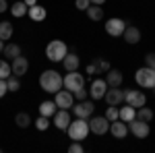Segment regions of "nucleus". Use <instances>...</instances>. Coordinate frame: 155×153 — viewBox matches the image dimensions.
I'll return each instance as SVG.
<instances>
[{
    "label": "nucleus",
    "instance_id": "f257e3e1",
    "mask_svg": "<svg viewBox=\"0 0 155 153\" xmlns=\"http://www.w3.org/2000/svg\"><path fill=\"white\" fill-rule=\"evenodd\" d=\"M39 87L46 93H56L62 89V77L58 71H44L39 75Z\"/></svg>",
    "mask_w": 155,
    "mask_h": 153
},
{
    "label": "nucleus",
    "instance_id": "f03ea898",
    "mask_svg": "<svg viewBox=\"0 0 155 153\" xmlns=\"http://www.w3.org/2000/svg\"><path fill=\"white\" fill-rule=\"evenodd\" d=\"M68 137H71V141H81L83 143L87 139V135H89V122L85 120V118H77V120H71V124H68Z\"/></svg>",
    "mask_w": 155,
    "mask_h": 153
},
{
    "label": "nucleus",
    "instance_id": "7ed1b4c3",
    "mask_svg": "<svg viewBox=\"0 0 155 153\" xmlns=\"http://www.w3.org/2000/svg\"><path fill=\"white\" fill-rule=\"evenodd\" d=\"M66 54H68V48L62 39H52L46 46V58L52 60V62H62Z\"/></svg>",
    "mask_w": 155,
    "mask_h": 153
},
{
    "label": "nucleus",
    "instance_id": "20e7f679",
    "mask_svg": "<svg viewBox=\"0 0 155 153\" xmlns=\"http://www.w3.org/2000/svg\"><path fill=\"white\" fill-rule=\"evenodd\" d=\"M134 81L139 87H145V89H153L155 87V71L149 68V66H143L134 72Z\"/></svg>",
    "mask_w": 155,
    "mask_h": 153
},
{
    "label": "nucleus",
    "instance_id": "39448f33",
    "mask_svg": "<svg viewBox=\"0 0 155 153\" xmlns=\"http://www.w3.org/2000/svg\"><path fill=\"white\" fill-rule=\"evenodd\" d=\"M62 87H66L68 91H77V89H81V87H85V77L81 75V72H77V71H71V72H66V77L62 79Z\"/></svg>",
    "mask_w": 155,
    "mask_h": 153
},
{
    "label": "nucleus",
    "instance_id": "423d86ee",
    "mask_svg": "<svg viewBox=\"0 0 155 153\" xmlns=\"http://www.w3.org/2000/svg\"><path fill=\"white\" fill-rule=\"evenodd\" d=\"M128 124V132H132L137 139H147L149 137V122H145L141 118H132Z\"/></svg>",
    "mask_w": 155,
    "mask_h": 153
},
{
    "label": "nucleus",
    "instance_id": "0eeeda50",
    "mask_svg": "<svg viewBox=\"0 0 155 153\" xmlns=\"http://www.w3.org/2000/svg\"><path fill=\"white\" fill-rule=\"evenodd\" d=\"M87 122H89V130L95 135H106L110 130V120L106 116H89Z\"/></svg>",
    "mask_w": 155,
    "mask_h": 153
},
{
    "label": "nucleus",
    "instance_id": "6e6552de",
    "mask_svg": "<svg viewBox=\"0 0 155 153\" xmlns=\"http://www.w3.org/2000/svg\"><path fill=\"white\" fill-rule=\"evenodd\" d=\"M56 97H54V104L60 108V110H71L72 104H74V95H72V91H68V89H60V91H56Z\"/></svg>",
    "mask_w": 155,
    "mask_h": 153
},
{
    "label": "nucleus",
    "instance_id": "1a4fd4ad",
    "mask_svg": "<svg viewBox=\"0 0 155 153\" xmlns=\"http://www.w3.org/2000/svg\"><path fill=\"white\" fill-rule=\"evenodd\" d=\"M124 101L132 108H141L147 104V97H145L143 91H139V89H128V91H124Z\"/></svg>",
    "mask_w": 155,
    "mask_h": 153
},
{
    "label": "nucleus",
    "instance_id": "9d476101",
    "mask_svg": "<svg viewBox=\"0 0 155 153\" xmlns=\"http://www.w3.org/2000/svg\"><path fill=\"white\" fill-rule=\"evenodd\" d=\"M126 21H122V19H107L106 21V31H107V35H112V37H120L122 33H124V29H126Z\"/></svg>",
    "mask_w": 155,
    "mask_h": 153
},
{
    "label": "nucleus",
    "instance_id": "9b49d317",
    "mask_svg": "<svg viewBox=\"0 0 155 153\" xmlns=\"http://www.w3.org/2000/svg\"><path fill=\"white\" fill-rule=\"evenodd\" d=\"M93 110H95V106L91 104V101H87V99H81L79 104H72V112H74V116L77 118H87L93 116Z\"/></svg>",
    "mask_w": 155,
    "mask_h": 153
},
{
    "label": "nucleus",
    "instance_id": "f8f14e48",
    "mask_svg": "<svg viewBox=\"0 0 155 153\" xmlns=\"http://www.w3.org/2000/svg\"><path fill=\"white\" fill-rule=\"evenodd\" d=\"M104 99L107 101V106H120V104L124 101V91H122L120 87H107Z\"/></svg>",
    "mask_w": 155,
    "mask_h": 153
},
{
    "label": "nucleus",
    "instance_id": "ddd939ff",
    "mask_svg": "<svg viewBox=\"0 0 155 153\" xmlns=\"http://www.w3.org/2000/svg\"><path fill=\"white\" fill-rule=\"evenodd\" d=\"M27 68H29V60L25 58V56H17V58H12V64H11V71L15 77H23L25 72H27Z\"/></svg>",
    "mask_w": 155,
    "mask_h": 153
},
{
    "label": "nucleus",
    "instance_id": "4468645a",
    "mask_svg": "<svg viewBox=\"0 0 155 153\" xmlns=\"http://www.w3.org/2000/svg\"><path fill=\"white\" fill-rule=\"evenodd\" d=\"M110 132L114 135V139H124V137L128 135V124L118 118V120L110 122Z\"/></svg>",
    "mask_w": 155,
    "mask_h": 153
},
{
    "label": "nucleus",
    "instance_id": "2eb2a0df",
    "mask_svg": "<svg viewBox=\"0 0 155 153\" xmlns=\"http://www.w3.org/2000/svg\"><path fill=\"white\" fill-rule=\"evenodd\" d=\"M54 124H56V128L60 130H66L68 128V124H71V114H68V110H56V114H54Z\"/></svg>",
    "mask_w": 155,
    "mask_h": 153
},
{
    "label": "nucleus",
    "instance_id": "dca6fc26",
    "mask_svg": "<svg viewBox=\"0 0 155 153\" xmlns=\"http://www.w3.org/2000/svg\"><path fill=\"white\" fill-rule=\"evenodd\" d=\"M107 91V83L106 79H95V81L91 83V89H89V93H91V97L93 99H101L104 95H106Z\"/></svg>",
    "mask_w": 155,
    "mask_h": 153
},
{
    "label": "nucleus",
    "instance_id": "f3484780",
    "mask_svg": "<svg viewBox=\"0 0 155 153\" xmlns=\"http://www.w3.org/2000/svg\"><path fill=\"white\" fill-rule=\"evenodd\" d=\"M122 37H124L126 44H139V42H141V29L134 27V25H126V29H124Z\"/></svg>",
    "mask_w": 155,
    "mask_h": 153
},
{
    "label": "nucleus",
    "instance_id": "a211bd4d",
    "mask_svg": "<svg viewBox=\"0 0 155 153\" xmlns=\"http://www.w3.org/2000/svg\"><path fill=\"white\" fill-rule=\"evenodd\" d=\"M122 81H124V77H122V72H120L118 68H110V71H107V77H106L107 87H120Z\"/></svg>",
    "mask_w": 155,
    "mask_h": 153
},
{
    "label": "nucleus",
    "instance_id": "6ab92c4d",
    "mask_svg": "<svg viewBox=\"0 0 155 153\" xmlns=\"http://www.w3.org/2000/svg\"><path fill=\"white\" fill-rule=\"evenodd\" d=\"M62 64H64L66 72H71V71H77V68H79L81 60H79V56H77L74 52H68V54L64 56V60H62Z\"/></svg>",
    "mask_w": 155,
    "mask_h": 153
},
{
    "label": "nucleus",
    "instance_id": "aec40b11",
    "mask_svg": "<svg viewBox=\"0 0 155 153\" xmlns=\"http://www.w3.org/2000/svg\"><path fill=\"white\" fill-rule=\"evenodd\" d=\"M27 15H29V19H31V21H44V19L48 17L46 8H44V6H39V4H33V6H29Z\"/></svg>",
    "mask_w": 155,
    "mask_h": 153
},
{
    "label": "nucleus",
    "instance_id": "412c9836",
    "mask_svg": "<svg viewBox=\"0 0 155 153\" xmlns=\"http://www.w3.org/2000/svg\"><path fill=\"white\" fill-rule=\"evenodd\" d=\"M118 118L120 120H124V122H130L132 118H137V108H132V106H126L124 108H120L118 110Z\"/></svg>",
    "mask_w": 155,
    "mask_h": 153
},
{
    "label": "nucleus",
    "instance_id": "4be33fe9",
    "mask_svg": "<svg viewBox=\"0 0 155 153\" xmlns=\"http://www.w3.org/2000/svg\"><path fill=\"white\" fill-rule=\"evenodd\" d=\"M56 110H58V106H56L54 101H41V104H39V114H41V116L52 118L56 114Z\"/></svg>",
    "mask_w": 155,
    "mask_h": 153
},
{
    "label": "nucleus",
    "instance_id": "5701e85b",
    "mask_svg": "<svg viewBox=\"0 0 155 153\" xmlns=\"http://www.w3.org/2000/svg\"><path fill=\"white\" fill-rule=\"evenodd\" d=\"M85 12H87V17H89L91 21H101V19H104V8H101L99 4H91Z\"/></svg>",
    "mask_w": 155,
    "mask_h": 153
},
{
    "label": "nucleus",
    "instance_id": "b1692460",
    "mask_svg": "<svg viewBox=\"0 0 155 153\" xmlns=\"http://www.w3.org/2000/svg\"><path fill=\"white\" fill-rule=\"evenodd\" d=\"M2 54L6 56L8 60L17 58L19 54H21V46H17V44H4V50H2Z\"/></svg>",
    "mask_w": 155,
    "mask_h": 153
},
{
    "label": "nucleus",
    "instance_id": "393cba45",
    "mask_svg": "<svg viewBox=\"0 0 155 153\" xmlns=\"http://www.w3.org/2000/svg\"><path fill=\"white\" fill-rule=\"evenodd\" d=\"M12 35V23L11 21H0V39L6 42Z\"/></svg>",
    "mask_w": 155,
    "mask_h": 153
},
{
    "label": "nucleus",
    "instance_id": "a878e982",
    "mask_svg": "<svg viewBox=\"0 0 155 153\" xmlns=\"http://www.w3.org/2000/svg\"><path fill=\"white\" fill-rule=\"evenodd\" d=\"M8 11L12 12V17H17V19H19V17H25V15H27L29 6H27L25 2H15V4H12V6L8 8Z\"/></svg>",
    "mask_w": 155,
    "mask_h": 153
},
{
    "label": "nucleus",
    "instance_id": "bb28decb",
    "mask_svg": "<svg viewBox=\"0 0 155 153\" xmlns=\"http://www.w3.org/2000/svg\"><path fill=\"white\" fill-rule=\"evenodd\" d=\"M15 122H17L19 128H27V126L31 124V116H29L27 112H19V114L15 116Z\"/></svg>",
    "mask_w": 155,
    "mask_h": 153
},
{
    "label": "nucleus",
    "instance_id": "cd10ccee",
    "mask_svg": "<svg viewBox=\"0 0 155 153\" xmlns=\"http://www.w3.org/2000/svg\"><path fill=\"white\" fill-rule=\"evenodd\" d=\"M137 118H141V120H145V122H151V120H153V110L147 108V106L137 108Z\"/></svg>",
    "mask_w": 155,
    "mask_h": 153
},
{
    "label": "nucleus",
    "instance_id": "c85d7f7f",
    "mask_svg": "<svg viewBox=\"0 0 155 153\" xmlns=\"http://www.w3.org/2000/svg\"><path fill=\"white\" fill-rule=\"evenodd\" d=\"M11 75H12V71H11L8 60H0V79H8Z\"/></svg>",
    "mask_w": 155,
    "mask_h": 153
},
{
    "label": "nucleus",
    "instance_id": "c756f323",
    "mask_svg": "<svg viewBox=\"0 0 155 153\" xmlns=\"http://www.w3.org/2000/svg\"><path fill=\"white\" fill-rule=\"evenodd\" d=\"M6 87H8V91H19V89H21V83H19V77H15V75H11V77L6 79Z\"/></svg>",
    "mask_w": 155,
    "mask_h": 153
},
{
    "label": "nucleus",
    "instance_id": "7c9ffc66",
    "mask_svg": "<svg viewBox=\"0 0 155 153\" xmlns=\"http://www.w3.org/2000/svg\"><path fill=\"white\" fill-rule=\"evenodd\" d=\"M48 126H50V118H48V116H41V114H39V118L35 120V128H37V130H46Z\"/></svg>",
    "mask_w": 155,
    "mask_h": 153
},
{
    "label": "nucleus",
    "instance_id": "2f4dec72",
    "mask_svg": "<svg viewBox=\"0 0 155 153\" xmlns=\"http://www.w3.org/2000/svg\"><path fill=\"white\" fill-rule=\"evenodd\" d=\"M106 118L110 120V122L118 120V108H116V106H107V110H106Z\"/></svg>",
    "mask_w": 155,
    "mask_h": 153
},
{
    "label": "nucleus",
    "instance_id": "473e14b6",
    "mask_svg": "<svg viewBox=\"0 0 155 153\" xmlns=\"http://www.w3.org/2000/svg\"><path fill=\"white\" fill-rule=\"evenodd\" d=\"M93 62H95L97 64V68H99V71H110V68H112V66H110V62H107V60H101V58H97V60H93Z\"/></svg>",
    "mask_w": 155,
    "mask_h": 153
},
{
    "label": "nucleus",
    "instance_id": "72a5a7b5",
    "mask_svg": "<svg viewBox=\"0 0 155 153\" xmlns=\"http://www.w3.org/2000/svg\"><path fill=\"white\" fill-rule=\"evenodd\" d=\"M145 66H149V68H153V71H155V54H153V52H149V54L145 56Z\"/></svg>",
    "mask_w": 155,
    "mask_h": 153
},
{
    "label": "nucleus",
    "instance_id": "f704fd0d",
    "mask_svg": "<svg viewBox=\"0 0 155 153\" xmlns=\"http://www.w3.org/2000/svg\"><path fill=\"white\" fill-rule=\"evenodd\" d=\"M68 151L71 153H83V145H81V141H72L71 147H68Z\"/></svg>",
    "mask_w": 155,
    "mask_h": 153
},
{
    "label": "nucleus",
    "instance_id": "c9c22d12",
    "mask_svg": "<svg viewBox=\"0 0 155 153\" xmlns=\"http://www.w3.org/2000/svg\"><path fill=\"white\" fill-rule=\"evenodd\" d=\"M74 4H77L79 11H87L91 6V0H74Z\"/></svg>",
    "mask_w": 155,
    "mask_h": 153
},
{
    "label": "nucleus",
    "instance_id": "e433bc0d",
    "mask_svg": "<svg viewBox=\"0 0 155 153\" xmlns=\"http://www.w3.org/2000/svg\"><path fill=\"white\" fill-rule=\"evenodd\" d=\"M72 95H74V99H79V101H81V99H85V97H87V89H85V87H81V89H77Z\"/></svg>",
    "mask_w": 155,
    "mask_h": 153
},
{
    "label": "nucleus",
    "instance_id": "4c0bfd02",
    "mask_svg": "<svg viewBox=\"0 0 155 153\" xmlns=\"http://www.w3.org/2000/svg\"><path fill=\"white\" fill-rule=\"evenodd\" d=\"M8 93V87H6V79H0V99Z\"/></svg>",
    "mask_w": 155,
    "mask_h": 153
},
{
    "label": "nucleus",
    "instance_id": "58836bf2",
    "mask_svg": "<svg viewBox=\"0 0 155 153\" xmlns=\"http://www.w3.org/2000/svg\"><path fill=\"white\" fill-rule=\"evenodd\" d=\"M97 71H99V68H97V64H95V62L87 64V75H97Z\"/></svg>",
    "mask_w": 155,
    "mask_h": 153
},
{
    "label": "nucleus",
    "instance_id": "ea45409f",
    "mask_svg": "<svg viewBox=\"0 0 155 153\" xmlns=\"http://www.w3.org/2000/svg\"><path fill=\"white\" fill-rule=\"evenodd\" d=\"M4 11H8V2L6 0H0V12H4Z\"/></svg>",
    "mask_w": 155,
    "mask_h": 153
},
{
    "label": "nucleus",
    "instance_id": "a19ab883",
    "mask_svg": "<svg viewBox=\"0 0 155 153\" xmlns=\"http://www.w3.org/2000/svg\"><path fill=\"white\" fill-rule=\"evenodd\" d=\"M27 6H33V4H37V0H23Z\"/></svg>",
    "mask_w": 155,
    "mask_h": 153
},
{
    "label": "nucleus",
    "instance_id": "79ce46f5",
    "mask_svg": "<svg viewBox=\"0 0 155 153\" xmlns=\"http://www.w3.org/2000/svg\"><path fill=\"white\" fill-rule=\"evenodd\" d=\"M104 2H106V0H91V4H99V6H101Z\"/></svg>",
    "mask_w": 155,
    "mask_h": 153
},
{
    "label": "nucleus",
    "instance_id": "37998d69",
    "mask_svg": "<svg viewBox=\"0 0 155 153\" xmlns=\"http://www.w3.org/2000/svg\"><path fill=\"white\" fill-rule=\"evenodd\" d=\"M2 50H4V42L0 39V52H2Z\"/></svg>",
    "mask_w": 155,
    "mask_h": 153
}]
</instances>
